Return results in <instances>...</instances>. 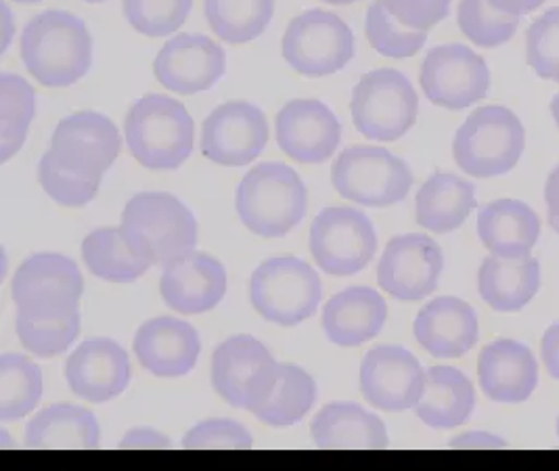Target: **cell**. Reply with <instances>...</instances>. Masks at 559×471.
<instances>
[{
  "mask_svg": "<svg viewBox=\"0 0 559 471\" xmlns=\"http://www.w3.org/2000/svg\"><path fill=\"white\" fill-rule=\"evenodd\" d=\"M22 59L27 72L43 86H72L91 70V32L68 11H45L22 34Z\"/></svg>",
  "mask_w": 559,
  "mask_h": 471,
  "instance_id": "6da1fadb",
  "label": "cell"
},
{
  "mask_svg": "<svg viewBox=\"0 0 559 471\" xmlns=\"http://www.w3.org/2000/svg\"><path fill=\"white\" fill-rule=\"evenodd\" d=\"M122 235L145 262L166 267L198 244V223L191 210L170 193H139L122 212Z\"/></svg>",
  "mask_w": 559,
  "mask_h": 471,
  "instance_id": "7a4b0ae2",
  "label": "cell"
},
{
  "mask_svg": "<svg viewBox=\"0 0 559 471\" xmlns=\"http://www.w3.org/2000/svg\"><path fill=\"white\" fill-rule=\"evenodd\" d=\"M195 125L187 107L166 95H145L124 120L130 155L150 170H177L193 151Z\"/></svg>",
  "mask_w": 559,
  "mask_h": 471,
  "instance_id": "3957f363",
  "label": "cell"
},
{
  "mask_svg": "<svg viewBox=\"0 0 559 471\" xmlns=\"http://www.w3.org/2000/svg\"><path fill=\"white\" fill-rule=\"evenodd\" d=\"M235 208L258 237H283L306 216L305 182L281 162L258 164L239 182Z\"/></svg>",
  "mask_w": 559,
  "mask_h": 471,
  "instance_id": "277c9868",
  "label": "cell"
},
{
  "mask_svg": "<svg viewBox=\"0 0 559 471\" xmlns=\"http://www.w3.org/2000/svg\"><path fill=\"white\" fill-rule=\"evenodd\" d=\"M526 150V130L520 118L501 105L476 109L459 128L453 157L474 178H492L518 166Z\"/></svg>",
  "mask_w": 559,
  "mask_h": 471,
  "instance_id": "5b68a950",
  "label": "cell"
},
{
  "mask_svg": "<svg viewBox=\"0 0 559 471\" xmlns=\"http://www.w3.org/2000/svg\"><path fill=\"white\" fill-rule=\"evenodd\" d=\"M248 296L262 319L294 327L317 313L323 292L319 273L308 262L281 256L255 269L250 276Z\"/></svg>",
  "mask_w": 559,
  "mask_h": 471,
  "instance_id": "8992f818",
  "label": "cell"
},
{
  "mask_svg": "<svg viewBox=\"0 0 559 471\" xmlns=\"http://www.w3.org/2000/svg\"><path fill=\"white\" fill-rule=\"evenodd\" d=\"M335 191L369 208H388L407 198L413 173L407 164L383 148L353 145L342 151L331 168Z\"/></svg>",
  "mask_w": 559,
  "mask_h": 471,
  "instance_id": "52a82bcc",
  "label": "cell"
},
{
  "mask_svg": "<svg viewBox=\"0 0 559 471\" xmlns=\"http://www.w3.org/2000/svg\"><path fill=\"white\" fill-rule=\"evenodd\" d=\"M350 114L356 130L373 141L392 143L405 137L419 114V99L407 75L373 70L356 84Z\"/></svg>",
  "mask_w": 559,
  "mask_h": 471,
  "instance_id": "ba28073f",
  "label": "cell"
},
{
  "mask_svg": "<svg viewBox=\"0 0 559 471\" xmlns=\"http://www.w3.org/2000/svg\"><path fill=\"white\" fill-rule=\"evenodd\" d=\"M355 34L331 11L310 9L287 25L281 52L289 68L308 78L335 74L355 57Z\"/></svg>",
  "mask_w": 559,
  "mask_h": 471,
  "instance_id": "9c48e42d",
  "label": "cell"
},
{
  "mask_svg": "<svg viewBox=\"0 0 559 471\" xmlns=\"http://www.w3.org/2000/svg\"><path fill=\"white\" fill-rule=\"evenodd\" d=\"M84 292L76 262L61 254H34L13 279V302L20 313L36 319H57L76 313Z\"/></svg>",
  "mask_w": 559,
  "mask_h": 471,
  "instance_id": "30bf717a",
  "label": "cell"
},
{
  "mask_svg": "<svg viewBox=\"0 0 559 471\" xmlns=\"http://www.w3.org/2000/svg\"><path fill=\"white\" fill-rule=\"evenodd\" d=\"M376 251V228L360 210L328 208L310 224V254L328 274L360 273Z\"/></svg>",
  "mask_w": 559,
  "mask_h": 471,
  "instance_id": "8fae6325",
  "label": "cell"
},
{
  "mask_svg": "<svg viewBox=\"0 0 559 471\" xmlns=\"http://www.w3.org/2000/svg\"><path fill=\"white\" fill-rule=\"evenodd\" d=\"M49 151L63 168L102 182L122 153V134L107 116L76 111L57 125Z\"/></svg>",
  "mask_w": 559,
  "mask_h": 471,
  "instance_id": "7c38bea8",
  "label": "cell"
},
{
  "mask_svg": "<svg viewBox=\"0 0 559 471\" xmlns=\"http://www.w3.org/2000/svg\"><path fill=\"white\" fill-rule=\"evenodd\" d=\"M317 400V384L310 373L292 363L271 358L250 377L246 411L273 427L302 422Z\"/></svg>",
  "mask_w": 559,
  "mask_h": 471,
  "instance_id": "4fadbf2b",
  "label": "cell"
},
{
  "mask_svg": "<svg viewBox=\"0 0 559 471\" xmlns=\"http://www.w3.org/2000/svg\"><path fill=\"white\" fill-rule=\"evenodd\" d=\"M419 82L433 105L459 111L488 95L490 70L478 52L465 45H442L428 52Z\"/></svg>",
  "mask_w": 559,
  "mask_h": 471,
  "instance_id": "5bb4252c",
  "label": "cell"
},
{
  "mask_svg": "<svg viewBox=\"0 0 559 471\" xmlns=\"http://www.w3.org/2000/svg\"><path fill=\"white\" fill-rule=\"evenodd\" d=\"M266 116L248 101L216 107L202 128V153L227 168L250 166L269 143Z\"/></svg>",
  "mask_w": 559,
  "mask_h": 471,
  "instance_id": "9a60e30c",
  "label": "cell"
},
{
  "mask_svg": "<svg viewBox=\"0 0 559 471\" xmlns=\"http://www.w3.org/2000/svg\"><path fill=\"white\" fill-rule=\"evenodd\" d=\"M360 392L380 411L415 409L426 392V372L405 348L383 344L369 350L360 363Z\"/></svg>",
  "mask_w": 559,
  "mask_h": 471,
  "instance_id": "2e32d148",
  "label": "cell"
},
{
  "mask_svg": "<svg viewBox=\"0 0 559 471\" xmlns=\"http://www.w3.org/2000/svg\"><path fill=\"white\" fill-rule=\"evenodd\" d=\"M444 267L442 249L428 235H399L390 239L378 264V283L401 302L428 298L438 287Z\"/></svg>",
  "mask_w": 559,
  "mask_h": 471,
  "instance_id": "e0dca14e",
  "label": "cell"
},
{
  "mask_svg": "<svg viewBox=\"0 0 559 471\" xmlns=\"http://www.w3.org/2000/svg\"><path fill=\"white\" fill-rule=\"evenodd\" d=\"M227 70V57L204 34H178L155 57L153 74L177 95H198L212 89Z\"/></svg>",
  "mask_w": 559,
  "mask_h": 471,
  "instance_id": "ac0fdd59",
  "label": "cell"
},
{
  "mask_svg": "<svg viewBox=\"0 0 559 471\" xmlns=\"http://www.w3.org/2000/svg\"><path fill=\"white\" fill-rule=\"evenodd\" d=\"M281 150L300 164H325L342 141V126L325 103L289 101L275 120Z\"/></svg>",
  "mask_w": 559,
  "mask_h": 471,
  "instance_id": "d6986e66",
  "label": "cell"
},
{
  "mask_svg": "<svg viewBox=\"0 0 559 471\" xmlns=\"http://www.w3.org/2000/svg\"><path fill=\"white\" fill-rule=\"evenodd\" d=\"M159 292L180 315H202L225 298L227 271L214 256L191 249L164 267Z\"/></svg>",
  "mask_w": 559,
  "mask_h": 471,
  "instance_id": "ffe728a7",
  "label": "cell"
},
{
  "mask_svg": "<svg viewBox=\"0 0 559 471\" xmlns=\"http://www.w3.org/2000/svg\"><path fill=\"white\" fill-rule=\"evenodd\" d=\"M63 375L76 397L102 404L127 390L130 361L118 342L109 338H95L86 340L70 354Z\"/></svg>",
  "mask_w": 559,
  "mask_h": 471,
  "instance_id": "44dd1931",
  "label": "cell"
},
{
  "mask_svg": "<svg viewBox=\"0 0 559 471\" xmlns=\"http://www.w3.org/2000/svg\"><path fill=\"white\" fill-rule=\"evenodd\" d=\"M132 348L143 369L157 377H180L195 367L202 342L189 322L155 317L141 325Z\"/></svg>",
  "mask_w": 559,
  "mask_h": 471,
  "instance_id": "7402d4cb",
  "label": "cell"
},
{
  "mask_svg": "<svg viewBox=\"0 0 559 471\" xmlns=\"http://www.w3.org/2000/svg\"><path fill=\"white\" fill-rule=\"evenodd\" d=\"M476 310L453 296H440L428 302L413 322V333L419 346L438 358H459L478 342Z\"/></svg>",
  "mask_w": 559,
  "mask_h": 471,
  "instance_id": "603a6c76",
  "label": "cell"
},
{
  "mask_svg": "<svg viewBox=\"0 0 559 471\" xmlns=\"http://www.w3.org/2000/svg\"><path fill=\"white\" fill-rule=\"evenodd\" d=\"M483 392L495 402L520 404L538 386V363L531 348L515 340H497L483 348L478 358Z\"/></svg>",
  "mask_w": 559,
  "mask_h": 471,
  "instance_id": "cb8c5ba5",
  "label": "cell"
},
{
  "mask_svg": "<svg viewBox=\"0 0 559 471\" xmlns=\"http://www.w3.org/2000/svg\"><path fill=\"white\" fill-rule=\"evenodd\" d=\"M385 319V299L362 285L335 294L323 308V329L335 346L355 348L373 340Z\"/></svg>",
  "mask_w": 559,
  "mask_h": 471,
  "instance_id": "d4e9b609",
  "label": "cell"
},
{
  "mask_svg": "<svg viewBox=\"0 0 559 471\" xmlns=\"http://www.w3.org/2000/svg\"><path fill=\"white\" fill-rule=\"evenodd\" d=\"M478 235L492 256H531L540 237V219L520 199H497L480 208Z\"/></svg>",
  "mask_w": 559,
  "mask_h": 471,
  "instance_id": "484cf974",
  "label": "cell"
},
{
  "mask_svg": "<svg viewBox=\"0 0 559 471\" xmlns=\"http://www.w3.org/2000/svg\"><path fill=\"white\" fill-rule=\"evenodd\" d=\"M312 440L319 448L335 450H380L388 447L382 420L355 402H331L310 423Z\"/></svg>",
  "mask_w": 559,
  "mask_h": 471,
  "instance_id": "4316f807",
  "label": "cell"
},
{
  "mask_svg": "<svg viewBox=\"0 0 559 471\" xmlns=\"http://www.w3.org/2000/svg\"><path fill=\"white\" fill-rule=\"evenodd\" d=\"M540 287V264L533 256H488L478 273L484 302L499 313H518L533 302Z\"/></svg>",
  "mask_w": 559,
  "mask_h": 471,
  "instance_id": "83f0119b",
  "label": "cell"
},
{
  "mask_svg": "<svg viewBox=\"0 0 559 471\" xmlns=\"http://www.w3.org/2000/svg\"><path fill=\"white\" fill-rule=\"evenodd\" d=\"M476 201V187L457 174L436 173L421 185L415 199L417 223L430 233H451L469 219Z\"/></svg>",
  "mask_w": 559,
  "mask_h": 471,
  "instance_id": "f1b7e54d",
  "label": "cell"
},
{
  "mask_svg": "<svg viewBox=\"0 0 559 471\" xmlns=\"http://www.w3.org/2000/svg\"><path fill=\"white\" fill-rule=\"evenodd\" d=\"M97 417L76 404L59 402L40 411L26 427V447L36 450H93L99 447Z\"/></svg>",
  "mask_w": 559,
  "mask_h": 471,
  "instance_id": "f546056e",
  "label": "cell"
},
{
  "mask_svg": "<svg viewBox=\"0 0 559 471\" xmlns=\"http://www.w3.org/2000/svg\"><path fill=\"white\" fill-rule=\"evenodd\" d=\"M476 407V390L467 375L453 367L426 372V392L415 407V415L436 429H453L469 420Z\"/></svg>",
  "mask_w": 559,
  "mask_h": 471,
  "instance_id": "4dcf8cb0",
  "label": "cell"
},
{
  "mask_svg": "<svg viewBox=\"0 0 559 471\" xmlns=\"http://www.w3.org/2000/svg\"><path fill=\"white\" fill-rule=\"evenodd\" d=\"M273 354L252 335H233L225 340L212 354V386L218 397L225 398L230 407L246 409V388L250 377Z\"/></svg>",
  "mask_w": 559,
  "mask_h": 471,
  "instance_id": "1f68e13d",
  "label": "cell"
},
{
  "mask_svg": "<svg viewBox=\"0 0 559 471\" xmlns=\"http://www.w3.org/2000/svg\"><path fill=\"white\" fill-rule=\"evenodd\" d=\"M82 260L91 273L109 283H132L152 267L130 249L120 226L88 233L82 242Z\"/></svg>",
  "mask_w": 559,
  "mask_h": 471,
  "instance_id": "d6a6232c",
  "label": "cell"
},
{
  "mask_svg": "<svg viewBox=\"0 0 559 471\" xmlns=\"http://www.w3.org/2000/svg\"><path fill=\"white\" fill-rule=\"evenodd\" d=\"M204 13L218 38L243 45L264 34L275 13V0H204Z\"/></svg>",
  "mask_w": 559,
  "mask_h": 471,
  "instance_id": "836d02e7",
  "label": "cell"
},
{
  "mask_svg": "<svg viewBox=\"0 0 559 471\" xmlns=\"http://www.w3.org/2000/svg\"><path fill=\"white\" fill-rule=\"evenodd\" d=\"M43 397V372L24 354L0 356V422L29 415Z\"/></svg>",
  "mask_w": 559,
  "mask_h": 471,
  "instance_id": "e575fe53",
  "label": "cell"
},
{
  "mask_svg": "<svg viewBox=\"0 0 559 471\" xmlns=\"http://www.w3.org/2000/svg\"><path fill=\"white\" fill-rule=\"evenodd\" d=\"M36 116V93L22 75H0V164H7L26 141Z\"/></svg>",
  "mask_w": 559,
  "mask_h": 471,
  "instance_id": "d590c367",
  "label": "cell"
},
{
  "mask_svg": "<svg viewBox=\"0 0 559 471\" xmlns=\"http://www.w3.org/2000/svg\"><path fill=\"white\" fill-rule=\"evenodd\" d=\"M457 22L476 47L497 49L513 38L520 17L497 9L490 0H459Z\"/></svg>",
  "mask_w": 559,
  "mask_h": 471,
  "instance_id": "8d00e7d4",
  "label": "cell"
},
{
  "mask_svg": "<svg viewBox=\"0 0 559 471\" xmlns=\"http://www.w3.org/2000/svg\"><path fill=\"white\" fill-rule=\"evenodd\" d=\"M365 34L373 49L392 59L413 57L428 43V32L411 30L407 25L401 24L388 11L383 0H373L371 7L367 9Z\"/></svg>",
  "mask_w": 559,
  "mask_h": 471,
  "instance_id": "74e56055",
  "label": "cell"
},
{
  "mask_svg": "<svg viewBox=\"0 0 559 471\" xmlns=\"http://www.w3.org/2000/svg\"><path fill=\"white\" fill-rule=\"evenodd\" d=\"M15 327L20 342L27 352L40 358H51L76 342L80 335V310L57 319H36L17 310Z\"/></svg>",
  "mask_w": 559,
  "mask_h": 471,
  "instance_id": "f35d334b",
  "label": "cell"
},
{
  "mask_svg": "<svg viewBox=\"0 0 559 471\" xmlns=\"http://www.w3.org/2000/svg\"><path fill=\"white\" fill-rule=\"evenodd\" d=\"M193 0H122L128 24L150 38L175 34L187 22Z\"/></svg>",
  "mask_w": 559,
  "mask_h": 471,
  "instance_id": "ab89813d",
  "label": "cell"
},
{
  "mask_svg": "<svg viewBox=\"0 0 559 471\" xmlns=\"http://www.w3.org/2000/svg\"><path fill=\"white\" fill-rule=\"evenodd\" d=\"M38 180L45 193L66 208H82L93 201L99 191V180L84 178L80 174L63 168L51 151H47L38 164Z\"/></svg>",
  "mask_w": 559,
  "mask_h": 471,
  "instance_id": "60d3db41",
  "label": "cell"
},
{
  "mask_svg": "<svg viewBox=\"0 0 559 471\" xmlns=\"http://www.w3.org/2000/svg\"><path fill=\"white\" fill-rule=\"evenodd\" d=\"M526 59L534 74L559 84V7L540 15L528 27Z\"/></svg>",
  "mask_w": 559,
  "mask_h": 471,
  "instance_id": "b9f144b4",
  "label": "cell"
},
{
  "mask_svg": "<svg viewBox=\"0 0 559 471\" xmlns=\"http://www.w3.org/2000/svg\"><path fill=\"white\" fill-rule=\"evenodd\" d=\"M254 447L250 432L233 420H205L182 438L187 450H248Z\"/></svg>",
  "mask_w": 559,
  "mask_h": 471,
  "instance_id": "7bdbcfd3",
  "label": "cell"
},
{
  "mask_svg": "<svg viewBox=\"0 0 559 471\" xmlns=\"http://www.w3.org/2000/svg\"><path fill=\"white\" fill-rule=\"evenodd\" d=\"M388 11L411 30L428 32L440 24L451 9V0H383Z\"/></svg>",
  "mask_w": 559,
  "mask_h": 471,
  "instance_id": "ee69618b",
  "label": "cell"
},
{
  "mask_svg": "<svg viewBox=\"0 0 559 471\" xmlns=\"http://www.w3.org/2000/svg\"><path fill=\"white\" fill-rule=\"evenodd\" d=\"M170 440L152 427H134V429H128L120 443V448L124 450H164V448H170Z\"/></svg>",
  "mask_w": 559,
  "mask_h": 471,
  "instance_id": "f6af8a7d",
  "label": "cell"
},
{
  "mask_svg": "<svg viewBox=\"0 0 559 471\" xmlns=\"http://www.w3.org/2000/svg\"><path fill=\"white\" fill-rule=\"evenodd\" d=\"M449 447L461 448V450H501V448H508V443L488 432H465L455 440H451Z\"/></svg>",
  "mask_w": 559,
  "mask_h": 471,
  "instance_id": "bcb514c9",
  "label": "cell"
},
{
  "mask_svg": "<svg viewBox=\"0 0 559 471\" xmlns=\"http://www.w3.org/2000/svg\"><path fill=\"white\" fill-rule=\"evenodd\" d=\"M540 356H543L545 369L559 381V322L551 325L545 331L543 342H540Z\"/></svg>",
  "mask_w": 559,
  "mask_h": 471,
  "instance_id": "7dc6e473",
  "label": "cell"
},
{
  "mask_svg": "<svg viewBox=\"0 0 559 471\" xmlns=\"http://www.w3.org/2000/svg\"><path fill=\"white\" fill-rule=\"evenodd\" d=\"M497 9L506 11L509 15H526L533 13L534 9H538L543 2L547 0H490Z\"/></svg>",
  "mask_w": 559,
  "mask_h": 471,
  "instance_id": "c3c4849f",
  "label": "cell"
},
{
  "mask_svg": "<svg viewBox=\"0 0 559 471\" xmlns=\"http://www.w3.org/2000/svg\"><path fill=\"white\" fill-rule=\"evenodd\" d=\"M545 201H547V210L549 216L559 219V166L549 174L547 185H545Z\"/></svg>",
  "mask_w": 559,
  "mask_h": 471,
  "instance_id": "681fc988",
  "label": "cell"
},
{
  "mask_svg": "<svg viewBox=\"0 0 559 471\" xmlns=\"http://www.w3.org/2000/svg\"><path fill=\"white\" fill-rule=\"evenodd\" d=\"M13 38V15L7 0L0 2V52H4Z\"/></svg>",
  "mask_w": 559,
  "mask_h": 471,
  "instance_id": "f907efd6",
  "label": "cell"
},
{
  "mask_svg": "<svg viewBox=\"0 0 559 471\" xmlns=\"http://www.w3.org/2000/svg\"><path fill=\"white\" fill-rule=\"evenodd\" d=\"M551 116H554V120H556V125L559 128V95H556L554 101H551Z\"/></svg>",
  "mask_w": 559,
  "mask_h": 471,
  "instance_id": "816d5d0a",
  "label": "cell"
},
{
  "mask_svg": "<svg viewBox=\"0 0 559 471\" xmlns=\"http://www.w3.org/2000/svg\"><path fill=\"white\" fill-rule=\"evenodd\" d=\"M323 2H330V4H350V2H356V0H323Z\"/></svg>",
  "mask_w": 559,
  "mask_h": 471,
  "instance_id": "f5cc1de1",
  "label": "cell"
},
{
  "mask_svg": "<svg viewBox=\"0 0 559 471\" xmlns=\"http://www.w3.org/2000/svg\"><path fill=\"white\" fill-rule=\"evenodd\" d=\"M549 224L554 226V231H556V233H558L559 235V219H554V216H549Z\"/></svg>",
  "mask_w": 559,
  "mask_h": 471,
  "instance_id": "db71d44e",
  "label": "cell"
},
{
  "mask_svg": "<svg viewBox=\"0 0 559 471\" xmlns=\"http://www.w3.org/2000/svg\"><path fill=\"white\" fill-rule=\"evenodd\" d=\"M13 2H20V4H34V2H40V0H13Z\"/></svg>",
  "mask_w": 559,
  "mask_h": 471,
  "instance_id": "11a10c76",
  "label": "cell"
},
{
  "mask_svg": "<svg viewBox=\"0 0 559 471\" xmlns=\"http://www.w3.org/2000/svg\"><path fill=\"white\" fill-rule=\"evenodd\" d=\"M84 2H91V4H97V2H105V0H84Z\"/></svg>",
  "mask_w": 559,
  "mask_h": 471,
  "instance_id": "9f6ffc18",
  "label": "cell"
},
{
  "mask_svg": "<svg viewBox=\"0 0 559 471\" xmlns=\"http://www.w3.org/2000/svg\"><path fill=\"white\" fill-rule=\"evenodd\" d=\"M556 429H558V438H559V417H558V425H556Z\"/></svg>",
  "mask_w": 559,
  "mask_h": 471,
  "instance_id": "6f0895ef",
  "label": "cell"
}]
</instances>
